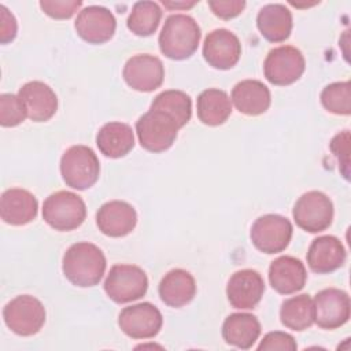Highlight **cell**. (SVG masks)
<instances>
[{
    "label": "cell",
    "instance_id": "1",
    "mask_svg": "<svg viewBox=\"0 0 351 351\" xmlns=\"http://www.w3.org/2000/svg\"><path fill=\"white\" fill-rule=\"evenodd\" d=\"M103 251L88 241L73 244L63 255L62 270L66 278L81 288L97 285L106 271Z\"/></svg>",
    "mask_w": 351,
    "mask_h": 351
},
{
    "label": "cell",
    "instance_id": "2",
    "mask_svg": "<svg viewBox=\"0 0 351 351\" xmlns=\"http://www.w3.org/2000/svg\"><path fill=\"white\" fill-rule=\"evenodd\" d=\"M200 36V27L192 16L170 15L166 18L158 38L160 52L173 60L188 59L196 52Z\"/></svg>",
    "mask_w": 351,
    "mask_h": 351
},
{
    "label": "cell",
    "instance_id": "3",
    "mask_svg": "<svg viewBox=\"0 0 351 351\" xmlns=\"http://www.w3.org/2000/svg\"><path fill=\"white\" fill-rule=\"evenodd\" d=\"M85 218V202L74 192L58 191L44 200L43 219L55 230H74L82 225Z\"/></svg>",
    "mask_w": 351,
    "mask_h": 351
},
{
    "label": "cell",
    "instance_id": "4",
    "mask_svg": "<svg viewBox=\"0 0 351 351\" xmlns=\"http://www.w3.org/2000/svg\"><path fill=\"white\" fill-rule=\"evenodd\" d=\"M60 174L67 186L84 191L97 181L100 163L92 148L73 145L60 158Z\"/></svg>",
    "mask_w": 351,
    "mask_h": 351
},
{
    "label": "cell",
    "instance_id": "5",
    "mask_svg": "<svg viewBox=\"0 0 351 351\" xmlns=\"http://www.w3.org/2000/svg\"><path fill=\"white\" fill-rule=\"evenodd\" d=\"M178 125L166 112L149 110L136 122V133L140 145L149 152L169 149L177 138Z\"/></svg>",
    "mask_w": 351,
    "mask_h": 351
},
{
    "label": "cell",
    "instance_id": "6",
    "mask_svg": "<svg viewBox=\"0 0 351 351\" xmlns=\"http://www.w3.org/2000/svg\"><path fill=\"white\" fill-rule=\"evenodd\" d=\"M147 289V274L141 267L134 265H114L104 281L107 296L119 304L143 298Z\"/></svg>",
    "mask_w": 351,
    "mask_h": 351
},
{
    "label": "cell",
    "instance_id": "7",
    "mask_svg": "<svg viewBox=\"0 0 351 351\" xmlns=\"http://www.w3.org/2000/svg\"><path fill=\"white\" fill-rule=\"evenodd\" d=\"M3 318L8 329L19 336L36 335L45 322L43 303L30 295H19L3 308Z\"/></svg>",
    "mask_w": 351,
    "mask_h": 351
},
{
    "label": "cell",
    "instance_id": "8",
    "mask_svg": "<svg viewBox=\"0 0 351 351\" xmlns=\"http://www.w3.org/2000/svg\"><path fill=\"white\" fill-rule=\"evenodd\" d=\"M292 215L300 229L318 233L330 226L333 219V203L325 193L310 191L296 200Z\"/></svg>",
    "mask_w": 351,
    "mask_h": 351
},
{
    "label": "cell",
    "instance_id": "9",
    "mask_svg": "<svg viewBox=\"0 0 351 351\" xmlns=\"http://www.w3.org/2000/svg\"><path fill=\"white\" fill-rule=\"evenodd\" d=\"M306 62L302 52L292 45H281L273 48L263 63L266 80L278 86L296 82L304 73Z\"/></svg>",
    "mask_w": 351,
    "mask_h": 351
},
{
    "label": "cell",
    "instance_id": "10",
    "mask_svg": "<svg viewBox=\"0 0 351 351\" xmlns=\"http://www.w3.org/2000/svg\"><path fill=\"white\" fill-rule=\"evenodd\" d=\"M292 232V223L288 218L278 214H266L252 223L250 237L261 252L277 254L288 247Z\"/></svg>",
    "mask_w": 351,
    "mask_h": 351
},
{
    "label": "cell",
    "instance_id": "11",
    "mask_svg": "<svg viewBox=\"0 0 351 351\" xmlns=\"http://www.w3.org/2000/svg\"><path fill=\"white\" fill-rule=\"evenodd\" d=\"M163 317L158 307L144 302L121 310L118 325L132 339H151L162 329Z\"/></svg>",
    "mask_w": 351,
    "mask_h": 351
},
{
    "label": "cell",
    "instance_id": "12",
    "mask_svg": "<svg viewBox=\"0 0 351 351\" xmlns=\"http://www.w3.org/2000/svg\"><path fill=\"white\" fill-rule=\"evenodd\" d=\"M314 322L322 329H336L350 319V296L337 288L319 291L313 300Z\"/></svg>",
    "mask_w": 351,
    "mask_h": 351
},
{
    "label": "cell",
    "instance_id": "13",
    "mask_svg": "<svg viewBox=\"0 0 351 351\" xmlns=\"http://www.w3.org/2000/svg\"><path fill=\"white\" fill-rule=\"evenodd\" d=\"M122 75L132 89L138 92H152L162 85L165 67L159 58L140 53L128 59Z\"/></svg>",
    "mask_w": 351,
    "mask_h": 351
},
{
    "label": "cell",
    "instance_id": "14",
    "mask_svg": "<svg viewBox=\"0 0 351 351\" xmlns=\"http://www.w3.org/2000/svg\"><path fill=\"white\" fill-rule=\"evenodd\" d=\"M241 44L237 36L226 29L210 32L203 43V58L214 69L229 70L240 59Z\"/></svg>",
    "mask_w": 351,
    "mask_h": 351
},
{
    "label": "cell",
    "instance_id": "15",
    "mask_svg": "<svg viewBox=\"0 0 351 351\" xmlns=\"http://www.w3.org/2000/svg\"><path fill=\"white\" fill-rule=\"evenodd\" d=\"M74 26L84 41L89 44H103L114 36L117 21L108 8L89 5L80 11Z\"/></svg>",
    "mask_w": 351,
    "mask_h": 351
},
{
    "label": "cell",
    "instance_id": "16",
    "mask_svg": "<svg viewBox=\"0 0 351 351\" xmlns=\"http://www.w3.org/2000/svg\"><path fill=\"white\" fill-rule=\"evenodd\" d=\"M265 281L252 269H243L233 273L226 285V296L232 307L239 310L254 308L262 299Z\"/></svg>",
    "mask_w": 351,
    "mask_h": 351
},
{
    "label": "cell",
    "instance_id": "17",
    "mask_svg": "<svg viewBox=\"0 0 351 351\" xmlns=\"http://www.w3.org/2000/svg\"><path fill=\"white\" fill-rule=\"evenodd\" d=\"M137 214L132 204L122 200L104 203L96 214L99 230L110 237H123L136 228Z\"/></svg>",
    "mask_w": 351,
    "mask_h": 351
},
{
    "label": "cell",
    "instance_id": "18",
    "mask_svg": "<svg viewBox=\"0 0 351 351\" xmlns=\"http://www.w3.org/2000/svg\"><path fill=\"white\" fill-rule=\"evenodd\" d=\"M27 118L33 122L51 119L58 110V97L51 86L41 81H30L22 85L18 92Z\"/></svg>",
    "mask_w": 351,
    "mask_h": 351
},
{
    "label": "cell",
    "instance_id": "19",
    "mask_svg": "<svg viewBox=\"0 0 351 351\" xmlns=\"http://www.w3.org/2000/svg\"><path fill=\"white\" fill-rule=\"evenodd\" d=\"M307 280L303 262L298 258L284 255L270 263L269 281L274 291L281 295H291L300 291Z\"/></svg>",
    "mask_w": 351,
    "mask_h": 351
},
{
    "label": "cell",
    "instance_id": "20",
    "mask_svg": "<svg viewBox=\"0 0 351 351\" xmlns=\"http://www.w3.org/2000/svg\"><path fill=\"white\" fill-rule=\"evenodd\" d=\"M38 203L33 193L22 188H10L0 199L1 219L14 226H22L37 217Z\"/></svg>",
    "mask_w": 351,
    "mask_h": 351
},
{
    "label": "cell",
    "instance_id": "21",
    "mask_svg": "<svg viewBox=\"0 0 351 351\" xmlns=\"http://www.w3.org/2000/svg\"><path fill=\"white\" fill-rule=\"evenodd\" d=\"M346 250L335 236H319L314 239L307 251L308 267L318 274L337 270L346 262Z\"/></svg>",
    "mask_w": 351,
    "mask_h": 351
},
{
    "label": "cell",
    "instance_id": "22",
    "mask_svg": "<svg viewBox=\"0 0 351 351\" xmlns=\"http://www.w3.org/2000/svg\"><path fill=\"white\" fill-rule=\"evenodd\" d=\"M230 101L245 115H261L270 107L271 96L269 88L258 80H244L232 89Z\"/></svg>",
    "mask_w": 351,
    "mask_h": 351
},
{
    "label": "cell",
    "instance_id": "23",
    "mask_svg": "<svg viewBox=\"0 0 351 351\" xmlns=\"http://www.w3.org/2000/svg\"><path fill=\"white\" fill-rule=\"evenodd\" d=\"M162 302L170 307H182L196 295V282L193 276L184 269L167 271L158 287Z\"/></svg>",
    "mask_w": 351,
    "mask_h": 351
},
{
    "label": "cell",
    "instance_id": "24",
    "mask_svg": "<svg viewBox=\"0 0 351 351\" xmlns=\"http://www.w3.org/2000/svg\"><path fill=\"white\" fill-rule=\"evenodd\" d=\"M261 335L258 318L248 313H234L226 317L222 325L223 340L237 348H251Z\"/></svg>",
    "mask_w": 351,
    "mask_h": 351
},
{
    "label": "cell",
    "instance_id": "25",
    "mask_svg": "<svg viewBox=\"0 0 351 351\" xmlns=\"http://www.w3.org/2000/svg\"><path fill=\"white\" fill-rule=\"evenodd\" d=\"M256 26L267 41L282 43L292 32V14L284 4H266L258 12Z\"/></svg>",
    "mask_w": 351,
    "mask_h": 351
},
{
    "label": "cell",
    "instance_id": "26",
    "mask_svg": "<svg viewBox=\"0 0 351 351\" xmlns=\"http://www.w3.org/2000/svg\"><path fill=\"white\" fill-rule=\"evenodd\" d=\"M99 151L107 158H122L134 147L132 128L123 122H108L101 126L96 136Z\"/></svg>",
    "mask_w": 351,
    "mask_h": 351
},
{
    "label": "cell",
    "instance_id": "27",
    "mask_svg": "<svg viewBox=\"0 0 351 351\" xmlns=\"http://www.w3.org/2000/svg\"><path fill=\"white\" fill-rule=\"evenodd\" d=\"M197 118L208 126H218L226 122L232 114V101L226 92L215 88L203 90L196 101Z\"/></svg>",
    "mask_w": 351,
    "mask_h": 351
},
{
    "label": "cell",
    "instance_id": "28",
    "mask_svg": "<svg viewBox=\"0 0 351 351\" xmlns=\"http://www.w3.org/2000/svg\"><path fill=\"white\" fill-rule=\"evenodd\" d=\"M280 318L288 329L302 332L314 322L313 299L307 293L292 296L281 304Z\"/></svg>",
    "mask_w": 351,
    "mask_h": 351
},
{
    "label": "cell",
    "instance_id": "29",
    "mask_svg": "<svg viewBox=\"0 0 351 351\" xmlns=\"http://www.w3.org/2000/svg\"><path fill=\"white\" fill-rule=\"evenodd\" d=\"M149 110H159L169 114L178 128L185 126L192 115V101L191 97L182 90H163L151 103Z\"/></svg>",
    "mask_w": 351,
    "mask_h": 351
},
{
    "label": "cell",
    "instance_id": "30",
    "mask_svg": "<svg viewBox=\"0 0 351 351\" xmlns=\"http://www.w3.org/2000/svg\"><path fill=\"white\" fill-rule=\"evenodd\" d=\"M162 18V10L155 1H137L128 18V29L140 37L151 36L156 32Z\"/></svg>",
    "mask_w": 351,
    "mask_h": 351
},
{
    "label": "cell",
    "instance_id": "31",
    "mask_svg": "<svg viewBox=\"0 0 351 351\" xmlns=\"http://www.w3.org/2000/svg\"><path fill=\"white\" fill-rule=\"evenodd\" d=\"M321 103L325 110L336 115L351 114V84L348 81L326 85L321 92Z\"/></svg>",
    "mask_w": 351,
    "mask_h": 351
},
{
    "label": "cell",
    "instance_id": "32",
    "mask_svg": "<svg viewBox=\"0 0 351 351\" xmlns=\"http://www.w3.org/2000/svg\"><path fill=\"white\" fill-rule=\"evenodd\" d=\"M27 118L25 106L18 95H0V123L4 128H14Z\"/></svg>",
    "mask_w": 351,
    "mask_h": 351
},
{
    "label": "cell",
    "instance_id": "33",
    "mask_svg": "<svg viewBox=\"0 0 351 351\" xmlns=\"http://www.w3.org/2000/svg\"><path fill=\"white\" fill-rule=\"evenodd\" d=\"M330 151L340 163V171L346 180L350 178V132L337 133L330 141Z\"/></svg>",
    "mask_w": 351,
    "mask_h": 351
},
{
    "label": "cell",
    "instance_id": "34",
    "mask_svg": "<svg viewBox=\"0 0 351 351\" xmlns=\"http://www.w3.org/2000/svg\"><path fill=\"white\" fill-rule=\"evenodd\" d=\"M82 5V1L80 0H43L40 1V7L48 16L53 19H69L71 18L75 11Z\"/></svg>",
    "mask_w": 351,
    "mask_h": 351
},
{
    "label": "cell",
    "instance_id": "35",
    "mask_svg": "<svg viewBox=\"0 0 351 351\" xmlns=\"http://www.w3.org/2000/svg\"><path fill=\"white\" fill-rule=\"evenodd\" d=\"M298 348V344L295 339L285 333V332H270L267 333L262 341L258 346L259 351H273V350H281V351H295Z\"/></svg>",
    "mask_w": 351,
    "mask_h": 351
},
{
    "label": "cell",
    "instance_id": "36",
    "mask_svg": "<svg viewBox=\"0 0 351 351\" xmlns=\"http://www.w3.org/2000/svg\"><path fill=\"white\" fill-rule=\"evenodd\" d=\"M213 14L221 19H232L241 14L245 7L243 0H208Z\"/></svg>",
    "mask_w": 351,
    "mask_h": 351
},
{
    "label": "cell",
    "instance_id": "37",
    "mask_svg": "<svg viewBox=\"0 0 351 351\" xmlns=\"http://www.w3.org/2000/svg\"><path fill=\"white\" fill-rule=\"evenodd\" d=\"M0 19H1L0 41H1V44H7L15 38L16 30H18V23H16L15 16L4 5H0Z\"/></svg>",
    "mask_w": 351,
    "mask_h": 351
},
{
    "label": "cell",
    "instance_id": "38",
    "mask_svg": "<svg viewBox=\"0 0 351 351\" xmlns=\"http://www.w3.org/2000/svg\"><path fill=\"white\" fill-rule=\"evenodd\" d=\"M162 4L165 5V7H167V8H170V10H177V8H192L193 5H196L197 4V1H189V3H186V1H162Z\"/></svg>",
    "mask_w": 351,
    "mask_h": 351
}]
</instances>
